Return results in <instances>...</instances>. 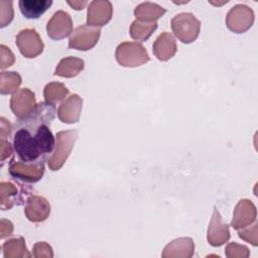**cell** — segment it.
Masks as SVG:
<instances>
[{
  "label": "cell",
  "instance_id": "e0dca14e",
  "mask_svg": "<svg viewBox=\"0 0 258 258\" xmlns=\"http://www.w3.org/2000/svg\"><path fill=\"white\" fill-rule=\"evenodd\" d=\"M195 250V243L190 238L183 237L178 238L170 243H168L161 256L163 258H171V257H185L189 258L192 256Z\"/></svg>",
  "mask_w": 258,
  "mask_h": 258
},
{
  "label": "cell",
  "instance_id": "f1b7e54d",
  "mask_svg": "<svg viewBox=\"0 0 258 258\" xmlns=\"http://www.w3.org/2000/svg\"><path fill=\"white\" fill-rule=\"evenodd\" d=\"M0 68L5 69L14 63V54L10 50L9 47H7L4 44L0 45Z\"/></svg>",
  "mask_w": 258,
  "mask_h": 258
},
{
  "label": "cell",
  "instance_id": "d6a6232c",
  "mask_svg": "<svg viewBox=\"0 0 258 258\" xmlns=\"http://www.w3.org/2000/svg\"><path fill=\"white\" fill-rule=\"evenodd\" d=\"M0 122H1V125H0V135H1V138H6L7 136H10L11 131L13 130V127L3 117H1V121Z\"/></svg>",
  "mask_w": 258,
  "mask_h": 258
},
{
  "label": "cell",
  "instance_id": "6da1fadb",
  "mask_svg": "<svg viewBox=\"0 0 258 258\" xmlns=\"http://www.w3.org/2000/svg\"><path fill=\"white\" fill-rule=\"evenodd\" d=\"M55 116L54 104L40 102L18 119L13 126V149L18 160L26 163H45L55 147L50 124Z\"/></svg>",
  "mask_w": 258,
  "mask_h": 258
},
{
  "label": "cell",
  "instance_id": "4316f807",
  "mask_svg": "<svg viewBox=\"0 0 258 258\" xmlns=\"http://www.w3.org/2000/svg\"><path fill=\"white\" fill-rule=\"evenodd\" d=\"M225 254L229 258H235V257L247 258L249 257L250 252L246 246H242L237 243H230L226 246Z\"/></svg>",
  "mask_w": 258,
  "mask_h": 258
},
{
  "label": "cell",
  "instance_id": "4fadbf2b",
  "mask_svg": "<svg viewBox=\"0 0 258 258\" xmlns=\"http://www.w3.org/2000/svg\"><path fill=\"white\" fill-rule=\"evenodd\" d=\"M207 239L209 241V244L214 247L222 246L230 239L229 225L223 222L222 217L216 207L214 208L212 219L209 225Z\"/></svg>",
  "mask_w": 258,
  "mask_h": 258
},
{
  "label": "cell",
  "instance_id": "8fae6325",
  "mask_svg": "<svg viewBox=\"0 0 258 258\" xmlns=\"http://www.w3.org/2000/svg\"><path fill=\"white\" fill-rule=\"evenodd\" d=\"M24 213L30 222H43L50 214V205L45 198L37 195H31L25 201Z\"/></svg>",
  "mask_w": 258,
  "mask_h": 258
},
{
  "label": "cell",
  "instance_id": "2e32d148",
  "mask_svg": "<svg viewBox=\"0 0 258 258\" xmlns=\"http://www.w3.org/2000/svg\"><path fill=\"white\" fill-rule=\"evenodd\" d=\"M152 50L154 55L159 60H168L175 54L177 50L176 41L171 33L164 31L160 35H158L155 41L153 42Z\"/></svg>",
  "mask_w": 258,
  "mask_h": 258
},
{
  "label": "cell",
  "instance_id": "484cf974",
  "mask_svg": "<svg viewBox=\"0 0 258 258\" xmlns=\"http://www.w3.org/2000/svg\"><path fill=\"white\" fill-rule=\"evenodd\" d=\"M238 235L244 241L251 243L253 246L258 245V223L255 221L254 225H249L248 229L243 228V230H238Z\"/></svg>",
  "mask_w": 258,
  "mask_h": 258
},
{
  "label": "cell",
  "instance_id": "9c48e42d",
  "mask_svg": "<svg viewBox=\"0 0 258 258\" xmlns=\"http://www.w3.org/2000/svg\"><path fill=\"white\" fill-rule=\"evenodd\" d=\"M46 32L47 35L54 40L69 36L73 32V20L71 15L63 10L54 12L46 24Z\"/></svg>",
  "mask_w": 258,
  "mask_h": 258
},
{
  "label": "cell",
  "instance_id": "ba28073f",
  "mask_svg": "<svg viewBox=\"0 0 258 258\" xmlns=\"http://www.w3.org/2000/svg\"><path fill=\"white\" fill-rule=\"evenodd\" d=\"M44 173V163H26L12 158L9 163V174L24 182L33 183L41 179Z\"/></svg>",
  "mask_w": 258,
  "mask_h": 258
},
{
  "label": "cell",
  "instance_id": "4dcf8cb0",
  "mask_svg": "<svg viewBox=\"0 0 258 258\" xmlns=\"http://www.w3.org/2000/svg\"><path fill=\"white\" fill-rule=\"evenodd\" d=\"M0 154H1V161L4 162L6 158H8L12 154V146L9 141H7L5 138H1L0 141Z\"/></svg>",
  "mask_w": 258,
  "mask_h": 258
},
{
  "label": "cell",
  "instance_id": "ac0fdd59",
  "mask_svg": "<svg viewBox=\"0 0 258 258\" xmlns=\"http://www.w3.org/2000/svg\"><path fill=\"white\" fill-rule=\"evenodd\" d=\"M165 12L166 9L162 6L148 1L140 3L134 9V15L137 18V20L144 22H155Z\"/></svg>",
  "mask_w": 258,
  "mask_h": 258
},
{
  "label": "cell",
  "instance_id": "52a82bcc",
  "mask_svg": "<svg viewBox=\"0 0 258 258\" xmlns=\"http://www.w3.org/2000/svg\"><path fill=\"white\" fill-rule=\"evenodd\" d=\"M101 29L88 24L78 26L71 34L69 39V47L78 50H89L93 48L100 37Z\"/></svg>",
  "mask_w": 258,
  "mask_h": 258
},
{
  "label": "cell",
  "instance_id": "7c38bea8",
  "mask_svg": "<svg viewBox=\"0 0 258 258\" xmlns=\"http://www.w3.org/2000/svg\"><path fill=\"white\" fill-rule=\"evenodd\" d=\"M35 106V95L28 88L19 89L10 99V108L18 119L29 114Z\"/></svg>",
  "mask_w": 258,
  "mask_h": 258
},
{
  "label": "cell",
  "instance_id": "83f0119b",
  "mask_svg": "<svg viewBox=\"0 0 258 258\" xmlns=\"http://www.w3.org/2000/svg\"><path fill=\"white\" fill-rule=\"evenodd\" d=\"M0 26L4 27L13 19V8L11 1H0Z\"/></svg>",
  "mask_w": 258,
  "mask_h": 258
},
{
  "label": "cell",
  "instance_id": "1f68e13d",
  "mask_svg": "<svg viewBox=\"0 0 258 258\" xmlns=\"http://www.w3.org/2000/svg\"><path fill=\"white\" fill-rule=\"evenodd\" d=\"M13 233V225L10 221L5 220V219H1L0 221V238L4 239L5 237H8L10 235H12Z\"/></svg>",
  "mask_w": 258,
  "mask_h": 258
},
{
  "label": "cell",
  "instance_id": "5b68a950",
  "mask_svg": "<svg viewBox=\"0 0 258 258\" xmlns=\"http://www.w3.org/2000/svg\"><path fill=\"white\" fill-rule=\"evenodd\" d=\"M253 22L254 12L249 6L244 4L235 5L226 16L227 27L236 33L247 31L253 25Z\"/></svg>",
  "mask_w": 258,
  "mask_h": 258
},
{
  "label": "cell",
  "instance_id": "836d02e7",
  "mask_svg": "<svg viewBox=\"0 0 258 258\" xmlns=\"http://www.w3.org/2000/svg\"><path fill=\"white\" fill-rule=\"evenodd\" d=\"M67 3L76 10H82L88 4L87 1H68Z\"/></svg>",
  "mask_w": 258,
  "mask_h": 258
},
{
  "label": "cell",
  "instance_id": "44dd1931",
  "mask_svg": "<svg viewBox=\"0 0 258 258\" xmlns=\"http://www.w3.org/2000/svg\"><path fill=\"white\" fill-rule=\"evenodd\" d=\"M2 250L5 258H19L31 256L25 246V241L22 237L13 238L4 242L2 245Z\"/></svg>",
  "mask_w": 258,
  "mask_h": 258
},
{
  "label": "cell",
  "instance_id": "f546056e",
  "mask_svg": "<svg viewBox=\"0 0 258 258\" xmlns=\"http://www.w3.org/2000/svg\"><path fill=\"white\" fill-rule=\"evenodd\" d=\"M33 256L36 258L53 257V252L51 247L45 242H38L33 246Z\"/></svg>",
  "mask_w": 258,
  "mask_h": 258
},
{
  "label": "cell",
  "instance_id": "ffe728a7",
  "mask_svg": "<svg viewBox=\"0 0 258 258\" xmlns=\"http://www.w3.org/2000/svg\"><path fill=\"white\" fill-rule=\"evenodd\" d=\"M84 67L85 62L82 58L68 56L60 59L55 68L54 75L62 78H74L84 70Z\"/></svg>",
  "mask_w": 258,
  "mask_h": 258
},
{
  "label": "cell",
  "instance_id": "603a6c76",
  "mask_svg": "<svg viewBox=\"0 0 258 258\" xmlns=\"http://www.w3.org/2000/svg\"><path fill=\"white\" fill-rule=\"evenodd\" d=\"M17 196L18 189L13 183L8 181L0 182V202L2 211L11 209L17 201Z\"/></svg>",
  "mask_w": 258,
  "mask_h": 258
},
{
  "label": "cell",
  "instance_id": "d6986e66",
  "mask_svg": "<svg viewBox=\"0 0 258 258\" xmlns=\"http://www.w3.org/2000/svg\"><path fill=\"white\" fill-rule=\"evenodd\" d=\"M52 4L51 0H20L18 2L22 15L28 19L41 16Z\"/></svg>",
  "mask_w": 258,
  "mask_h": 258
},
{
  "label": "cell",
  "instance_id": "5bb4252c",
  "mask_svg": "<svg viewBox=\"0 0 258 258\" xmlns=\"http://www.w3.org/2000/svg\"><path fill=\"white\" fill-rule=\"evenodd\" d=\"M256 216L257 211L255 205L249 200H241L234 210L231 226L236 230L246 228L256 221Z\"/></svg>",
  "mask_w": 258,
  "mask_h": 258
},
{
  "label": "cell",
  "instance_id": "7402d4cb",
  "mask_svg": "<svg viewBox=\"0 0 258 258\" xmlns=\"http://www.w3.org/2000/svg\"><path fill=\"white\" fill-rule=\"evenodd\" d=\"M157 28V22H144L139 20H134L130 26V35L133 39L145 41Z\"/></svg>",
  "mask_w": 258,
  "mask_h": 258
},
{
  "label": "cell",
  "instance_id": "277c9868",
  "mask_svg": "<svg viewBox=\"0 0 258 258\" xmlns=\"http://www.w3.org/2000/svg\"><path fill=\"white\" fill-rule=\"evenodd\" d=\"M118 63L126 68H135L144 64L149 60L145 47L137 41H125L120 43L115 51Z\"/></svg>",
  "mask_w": 258,
  "mask_h": 258
},
{
  "label": "cell",
  "instance_id": "8992f818",
  "mask_svg": "<svg viewBox=\"0 0 258 258\" xmlns=\"http://www.w3.org/2000/svg\"><path fill=\"white\" fill-rule=\"evenodd\" d=\"M15 42L21 54L27 58L36 57L44 47L39 34L34 28L20 30L15 37Z\"/></svg>",
  "mask_w": 258,
  "mask_h": 258
},
{
  "label": "cell",
  "instance_id": "30bf717a",
  "mask_svg": "<svg viewBox=\"0 0 258 258\" xmlns=\"http://www.w3.org/2000/svg\"><path fill=\"white\" fill-rule=\"evenodd\" d=\"M113 6L107 0H94L89 4L87 11V24L93 27H101L107 24L112 17Z\"/></svg>",
  "mask_w": 258,
  "mask_h": 258
},
{
  "label": "cell",
  "instance_id": "d4e9b609",
  "mask_svg": "<svg viewBox=\"0 0 258 258\" xmlns=\"http://www.w3.org/2000/svg\"><path fill=\"white\" fill-rule=\"evenodd\" d=\"M68 94H69V89L63 84L57 83V82H51L47 84L43 90V96H44L45 102H48L51 104L64 99Z\"/></svg>",
  "mask_w": 258,
  "mask_h": 258
},
{
  "label": "cell",
  "instance_id": "7a4b0ae2",
  "mask_svg": "<svg viewBox=\"0 0 258 258\" xmlns=\"http://www.w3.org/2000/svg\"><path fill=\"white\" fill-rule=\"evenodd\" d=\"M78 136L79 132L77 130H64L56 133L55 147L49 159L47 160V164L50 170H58L64 164L67 158L72 152V149L74 148Z\"/></svg>",
  "mask_w": 258,
  "mask_h": 258
},
{
  "label": "cell",
  "instance_id": "3957f363",
  "mask_svg": "<svg viewBox=\"0 0 258 258\" xmlns=\"http://www.w3.org/2000/svg\"><path fill=\"white\" fill-rule=\"evenodd\" d=\"M174 35L183 43H190L200 34L201 22L189 12H181L174 15L170 21Z\"/></svg>",
  "mask_w": 258,
  "mask_h": 258
},
{
  "label": "cell",
  "instance_id": "cb8c5ba5",
  "mask_svg": "<svg viewBox=\"0 0 258 258\" xmlns=\"http://www.w3.org/2000/svg\"><path fill=\"white\" fill-rule=\"evenodd\" d=\"M21 84V77L16 72H2L0 81V93L2 95L15 93Z\"/></svg>",
  "mask_w": 258,
  "mask_h": 258
},
{
  "label": "cell",
  "instance_id": "9a60e30c",
  "mask_svg": "<svg viewBox=\"0 0 258 258\" xmlns=\"http://www.w3.org/2000/svg\"><path fill=\"white\" fill-rule=\"evenodd\" d=\"M82 105L83 99L79 95H71L59 105L57 109L58 119L67 124L77 123L81 116Z\"/></svg>",
  "mask_w": 258,
  "mask_h": 258
}]
</instances>
